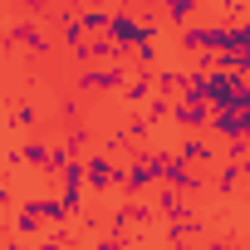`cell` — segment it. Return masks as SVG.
<instances>
[{"mask_svg":"<svg viewBox=\"0 0 250 250\" xmlns=\"http://www.w3.org/2000/svg\"><path fill=\"white\" fill-rule=\"evenodd\" d=\"M167 162H172L167 147H138V152H128V162H123V191H128V196H147L162 182Z\"/></svg>","mask_w":250,"mask_h":250,"instance_id":"obj_1","label":"cell"},{"mask_svg":"<svg viewBox=\"0 0 250 250\" xmlns=\"http://www.w3.org/2000/svg\"><path fill=\"white\" fill-rule=\"evenodd\" d=\"M128 74H133L128 59H103V64L79 69V74H74V88H79L83 98H103V93H118L123 83H128Z\"/></svg>","mask_w":250,"mask_h":250,"instance_id":"obj_2","label":"cell"},{"mask_svg":"<svg viewBox=\"0 0 250 250\" xmlns=\"http://www.w3.org/2000/svg\"><path fill=\"white\" fill-rule=\"evenodd\" d=\"M10 44H15V49H25L30 59H49L59 40H54L35 15H15V20H10Z\"/></svg>","mask_w":250,"mask_h":250,"instance_id":"obj_3","label":"cell"},{"mask_svg":"<svg viewBox=\"0 0 250 250\" xmlns=\"http://www.w3.org/2000/svg\"><path fill=\"white\" fill-rule=\"evenodd\" d=\"M83 172H88V191H123V162H118V152H108V147H93L88 157H83Z\"/></svg>","mask_w":250,"mask_h":250,"instance_id":"obj_4","label":"cell"},{"mask_svg":"<svg viewBox=\"0 0 250 250\" xmlns=\"http://www.w3.org/2000/svg\"><path fill=\"white\" fill-rule=\"evenodd\" d=\"M211 113H216V103L196 98V93H177V103H172V123L182 133H211Z\"/></svg>","mask_w":250,"mask_h":250,"instance_id":"obj_5","label":"cell"},{"mask_svg":"<svg viewBox=\"0 0 250 250\" xmlns=\"http://www.w3.org/2000/svg\"><path fill=\"white\" fill-rule=\"evenodd\" d=\"M44 25L54 30V40L64 44V49H74V44H83L88 40V30H83V5H49L44 10Z\"/></svg>","mask_w":250,"mask_h":250,"instance_id":"obj_6","label":"cell"},{"mask_svg":"<svg viewBox=\"0 0 250 250\" xmlns=\"http://www.w3.org/2000/svg\"><path fill=\"white\" fill-rule=\"evenodd\" d=\"M221 30H226V20H187L182 30H177V44H182V54H201V49H221Z\"/></svg>","mask_w":250,"mask_h":250,"instance_id":"obj_7","label":"cell"},{"mask_svg":"<svg viewBox=\"0 0 250 250\" xmlns=\"http://www.w3.org/2000/svg\"><path fill=\"white\" fill-rule=\"evenodd\" d=\"M69 59H74V69H88V64H103V59H128V49H123V44L103 30V35H88L83 44H74Z\"/></svg>","mask_w":250,"mask_h":250,"instance_id":"obj_8","label":"cell"},{"mask_svg":"<svg viewBox=\"0 0 250 250\" xmlns=\"http://www.w3.org/2000/svg\"><path fill=\"white\" fill-rule=\"evenodd\" d=\"M211 103H216V108L250 103V74H235V69H211Z\"/></svg>","mask_w":250,"mask_h":250,"instance_id":"obj_9","label":"cell"},{"mask_svg":"<svg viewBox=\"0 0 250 250\" xmlns=\"http://www.w3.org/2000/svg\"><path fill=\"white\" fill-rule=\"evenodd\" d=\"M177 152H182L187 162H196V167H216V162H221V138H216V133H187Z\"/></svg>","mask_w":250,"mask_h":250,"instance_id":"obj_10","label":"cell"},{"mask_svg":"<svg viewBox=\"0 0 250 250\" xmlns=\"http://www.w3.org/2000/svg\"><path fill=\"white\" fill-rule=\"evenodd\" d=\"M245 167H250V162H226V157H221L216 172H211V191H216L221 201H230V196L245 187Z\"/></svg>","mask_w":250,"mask_h":250,"instance_id":"obj_11","label":"cell"},{"mask_svg":"<svg viewBox=\"0 0 250 250\" xmlns=\"http://www.w3.org/2000/svg\"><path fill=\"white\" fill-rule=\"evenodd\" d=\"M152 206H157L162 221H172V216H187V211H191V196H187L182 187H172V182H157V187H152Z\"/></svg>","mask_w":250,"mask_h":250,"instance_id":"obj_12","label":"cell"},{"mask_svg":"<svg viewBox=\"0 0 250 250\" xmlns=\"http://www.w3.org/2000/svg\"><path fill=\"white\" fill-rule=\"evenodd\" d=\"M118 98L128 103V108H143V103L152 98V69H133V74H128V83L118 88Z\"/></svg>","mask_w":250,"mask_h":250,"instance_id":"obj_13","label":"cell"},{"mask_svg":"<svg viewBox=\"0 0 250 250\" xmlns=\"http://www.w3.org/2000/svg\"><path fill=\"white\" fill-rule=\"evenodd\" d=\"M40 226H44L40 201H35V196H30V201H20V206H15V216H10V230H15V235H40Z\"/></svg>","mask_w":250,"mask_h":250,"instance_id":"obj_14","label":"cell"},{"mask_svg":"<svg viewBox=\"0 0 250 250\" xmlns=\"http://www.w3.org/2000/svg\"><path fill=\"white\" fill-rule=\"evenodd\" d=\"M59 147L69 157H88L93 152V128H88V123H69V133L59 138Z\"/></svg>","mask_w":250,"mask_h":250,"instance_id":"obj_15","label":"cell"},{"mask_svg":"<svg viewBox=\"0 0 250 250\" xmlns=\"http://www.w3.org/2000/svg\"><path fill=\"white\" fill-rule=\"evenodd\" d=\"M49 152H54V143H49V138H25V143L15 147V162H25V167H44V162H49Z\"/></svg>","mask_w":250,"mask_h":250,"instance_id":"obj_16","label":"cell"},{"mask_svg":"<svg viewBox=\"0 0 250 250\" xmlns=\"http://www.w3.org/2000/svg\"><path fill=\"white\" fill-rule=\"evenodd\" d=\"M201 15V0H162V20L172 25V30H182L187 20H196Z\"/></svg>","mask_w":250,"mask_h":250,"instance_id":"obj_17","label":"cell"},{"mask_svg":"<svg viewBox=\"0 0 250 250\" xmlns=\"http://www.w3.org/2000/svg\"><path fill=\"white\" fill-rule=\"evenodd\" d=\"M182 79H187V69H172V64L152 69V88H157V93H167V98H177V93H182Z\"/></svg>","mask_w":250,"mask_h":250,"instance_id":"obj_18","label":"cell"},{"mask_svg":"<svg viewBox=\"0 0 250 250\" xmlns=\"http://www.w3.org/2000/svg\"><path fill=\"white\" fill-rule=\"evenodd\" d=\"M196 235H201V221H196L191 211H187V216H172V221H167V240H172V245H177V240H196Z\"/></svg>","mask_w":250,"mask_h":250,"instance_id":"obj_19","label":"cell"},{"mask_svg":"<svg viewBox=\"0 0 250 250\" xmlns=\"http://www.w3.org/2000/svg\"><path fill=\"white\" fill-rule=\"evenodd\" d=\"M172 103H177V98H167V93H157V88H152V98L143 103V118L157 128V123H167V118H172Z\"/></svg>","mask_w":250,"mask_h":250,"instance_id":"obj_20","label":"cell"},{"mask_svg":"<svg viewBox=\"0 0 250 250\" xmlns=\"http://www.w3.org/2000/svg\"><path fill=\"white\" fill-rule=\"evenodd\" d=\"M103 147H108V152H118V157H123V152H138V147H143V143H138V138H133V128H128V123H123V128H113V133H108V138H103Z\"/></svg>","mask_w":250,"mask_h":250,"instance_id":"obj_21","label":"cell"},{"mask_svg":"<svg viewBox=\"0 0 250 250\" xmlns=\"http://www.w3.org/2000/svg\"><path fill=\"white\" fill-rule=\"evenodd\" d=\"M182 93H196V98H211V69H187V79H182Z\"/></svg>","mask_w":250,"mask_h":250,"instance_id":"obj_22","label":"cell"},{"mask_svg":"<svg viewBox=\"0 0 250 250\" xmlns=\"http://www.w3.org/2000/svg\"><path fill=\"white\" fill-rule=\"evenodd\" d=\"M108 20H113V5H83V30L88 35H103Z\"/></svg>","mask_w":250,"mask_h":250,"instance_id":"obj_23","label":"cell"},{"mask_svg":"<svg viewBox=\"0 0 250 250\" xmlns=\"http://www.w3.org/2000/svg\"><path fill=\"white\" fill-rule=\"evenodd\" d=\"M157 59H162V54H157V40H143L138 49H128V64H133V69H157Z\"/></svg>","mask_w":250,"mask_h":250,"instance_id":"obj_24","label":"cell"},{"mask_svg":"<svg viewBox=\"0 0 250 250\" xmlns=\"http://www.w3.org/2000/svg\"><path fill=\"white\" fill-rule=\"evenodd\" d=\"M59 123H83V93L79 88L59 98Z\"/></svg>","mask_w":250,"mask_h":250,"instance_id":"obj_25","label":"cell"},{"mask_svg":"<svg viewBox=\"0 0 250 250\" xmlns=\"http://www.w3.org/2000/svg\"><path fill=\"white\" fill-rule=\"evenodd\" d=\"M108 226H113V235H123V230H128V226H133V206H128V201H123V206H118V211L108 216Z\"/></svg>","mask_w":250,"mask_h":250,"instance_id":"obj_26","label":"cell"},{"mask_svg":"<svg viewBox=\"0 0 250 250\" xmlns=\"http://www.w3.org/2000/svg\"><path fill=\"white\" fill-rule=\"evenodd\" d=\"M35 118H40V113H35V103H15V123H25V128H35Z\"/></svg>","mask_w":250,"mask_h":250,"instance_id":"obj_27","label":"cell"},{"mask_svg":"<svg viewBox=\"0 0 250 250\" xmlns=\"http://www.w3.org/2000/svg\"><path fill=\"white\" fill-rule=\"evenodd\" d=\"M118 10H143V0H113Z\"/></svg>","mask_w":250,"mask_h":250,"instance_id":"obj_28","label":"cell"},{"mask_svg":"<svg viewBox=\"0 0 250 250\" xmlns=\"http://www.w3.org/2000/svg\"><path fill=\"white\" fill-rule=\"evenodd\" d=\"M0 211H10V187L0 182Z\"/></svg>","mask_w":250,"mask_h":250,"instance_id":"obj_29","label":"cell"},{"mask_svg":"<svg viewBox=\"0 0 250 250\" xmlns=\"http://www.w3.org/2000/svg\"><path fill=\"white\" fill-rule=\"evenodd\" d=\"M83 5H113V0H83Z\"/></svg>","mask_w":250,"mask_h":250,"instance_id":"obj_30","label":"cell"},{"mask_svg":"<svg viewBox=\"0 0 250 250\" xmlns=\"http://www.w3.org/2000/svg\"><path fill=\"white\" fill-rule=\"evenodd\" d=\"M0 240H5V221H0Z\"/></svg>","mask_w":250,"mask_h":250,"instance_id":"obj_31","label":"cell"}]
</instances>
